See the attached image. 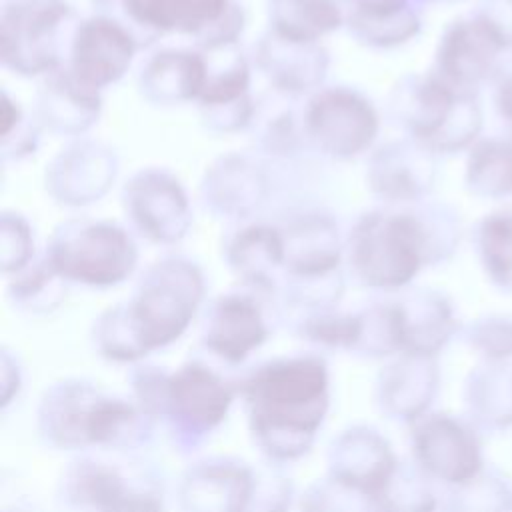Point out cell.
I'll list each match as a JSON object with an SVG mask.
<instances>
[{"instance_id": "1", "label": "cell", "mask_w": 512, "mask_h": 512, "mask_svg": "<svg viewBox=\"0 0 512 512\" xmlns=\"http://www.w3.org/2000/svg\"><path fill=\"white\" fill-rule=\"evenodd\" d=\"M250 430L276 460L306 454L328 410V370L320 358H282L260 366L240 386Z\"/></svg>"}, {"instance_id": "2", "label": "cell", "mask_w": 512, "mask_h": 512, "mask_svg": "<svg viewBox=\"0 0 512 512\" xmlns=\"http://www.w3.org/2000/svg\"><path fill=\"white\" fill-rule=\"evenodd\" d=\"M204 292L200 270L182 258L154 264L126 306L104 312L96 324L100 352L132 362L174 342L190 324Z\"/></svg>"}, {"instance_id": "3", "label": "cell", "mask_w": 512, "mask_h": 512, "mask_svg": "<svg viewBox=\"0 0 512 512\" xmlns=\"http://www.w3.org/2000/svg\"><path fill=\"white\" fill-rule=\"evenodd\" d=\"M432 224L412 212H372L350 232V268L370 288L406 286L430 260L446 254Z\"/></svg>"}, {"instance_id": "4", "label": "cell", "mask_w": 512, "mask_h": 512, "mask_svg": "<svg viewBox=\"0 0 512 512\" xmlns=\"http://www.w3.org/2000/svg\"><path fill=\"white\" fill-rule=\"evenodd\" d=\"M392 110L430 152H458L470 146L482 128L476 92L450 84L434 70L400 80Z\"/></svg>"}, {"instance_id": "5", "label": "cell", "mask_w": 512, "mask_h": 512, "mask_svg": "<svg viewBox=\"0 0 512 512\" xmlns=\"http://www.w3.org/2000/svg\"><path fill=\"white\" fill-rule=\"evenodd\" d=\"M512 50V0H478L446 24L434 54V72L464 90H478L502 70Z\"/></svg>"}, {"instance_id": "6", "label": "cell", "mask_w": 512, "mask_h": 512, "mask_svg": "<svg viewBox=\"0 0 512 512\" xmlns=\"http://www.w3.org/2000/svg\"><path fill=\"white\" fill-rule=\"evenodd\" d=\"M78 20L70 0H0L4 68L28 78L60 68Z\"/></svg>"}, {"instance_id": "7", "label": "cell", "mask_w": 512, "mask_h": 512, "mask_svg": "<svg viewBox=\"0 0 512 512\" xmlns=\"http://www.w3.org/2000/svg\"><path fill=\"white\" fill-rule=\"evenodd\" d=\"M138 418L128 402L104 398L78 382L54 386L40 406V430L60 448L128 444L140 428Z\"/></svg>"}, {"instance_id": "8", "label": "cell", "mask_w": 512, "mask_h": 512, "mask_svg": "<svg viewBox=\"0 0 512 512\" xmlns=\"http://www.w3.org/2000/svg\"><path fill=\"white\" fill-rule=\"evenodd\" d=\"M120 16L136 30L144 46L178 34L196 48L214 50L238 44L246 28V10L238 0H114Z\"/></svg>"}, {"instance_id": "9", "label": "cell", "mask_w": 512, "mask_h": 512, "mask_svg": "<svg viewBox=\"0 0 512 512\" xmlns=\"http://www.w3.org/2000/svg\"><path fill=\"white\" fill-rule=\"evenodd\" d=\"M46 258L62 278L114 286L132 274L138 252L132 238L114 224L68 222L54 232Z\"/></svg>"}, {"instance_id": "10", "label": "cell", "mask_w": 512, "mask_h": 512, "mask_svg": "<svg viewBox=\"0 0 512 512\" xmlns=\"http://www.w3.org/2000/svg\"><path fill=\"white\" fill-rule=\"evenodd\" d=\"M142 48L140 36L120 14L96 10L76 22L64 64L78 80L102 90L128 72Z\"/></svg>"}, {"instance_id": "11", "label": "cell", "mask_w": 512, "mask_h": 512, "mask_svg": "<svg viewBox=\"0 0 512 512\" xmlns=\"http://www.w3.org/2000/svg\"><path fill=\"white\" fill-rule=\"evenodd\" d=\"M304 130L322 152L346 158L372 144L378 134V114L358 90L330 86L308 100Z\"/></svg>"}, {"instance_id": "12", "label": "cell", "mask_w": 512, "mask_h": 512, "mask_svg": "<svg viewBox=\"0 0 512 512\" xmlns=\"http://www.w3.org/2000/svg\"><path fill=\"white\" fill-rule=\"evenodd\" d=\"M330 480L378 508H388L396 478V456L388 442L374 430L352 428L334 440L328 454Z\"/></svg>"}, {"instance_id": "13", "label": "cell", "mask_w": 512, "mask_h": 512, "mask_svg": "<svg viewBox=\"0 0 512 512\" xmlns=\"http://www.w3.org/2000/svg\"><path fill=\"white\" fill-rule=\"evenodd\" d=\"M232 396V388L218 374L190 362L166 378L162 416L170 418L180 440H194L224 420Z\"/></svg>"}, {"instance_id": "14", "label": "cell", "mask_w": 512, "mask_h": 512, "mask_svg": "<svg viewBox=\"0 0 512 512\" xmlns=\"http://www.w3.org/2000/svg\"><path fill=\"white\" fill-rule=\"evenodd\" d=\"M412 448L418 466L448 484L466 486L482 470L478 436L468 424L446 414L420 416L412 432Z\"/></svg>"}, {"instance_id": "15", "label": "cell", "mask_w": 512, "mask_h": 512, "mask_svg": "<svg viewBox=\"0 0 512 512\" xmlns=\"http://www.w3.org/2000/svg\"><path fill=\"white\" fill-rule=\"evenodd\" d=\"M204 54L208 78L198 98L202 120L218 132L242 130L254 116V102L248 92L250 64L238 44L204 50Z\"/></svg>"}, {"instance_id": "16", "label": "cell", "mask_w": 512, "mask_h": 512, "mask_svg": "<svg viewBox=\"0 0 512 512\" xmlns=\"http://www.w3.org/2000/svg\"><path fill=\"white\" fill-rule=\"evenodd\" d=\"M124 202L138 230L154 242H178L190 228L188 198L178 180L166 172L136 174L124 188Z\"/></svg>"}, {"instance_id": "17", "label": "cell", "mask_w": 512, "mask_h": 512, "mask_svg": "<svg viewBox=\"0 0 512 512\" xmlns=\"http://www.w3.org/2000/svg\"><path fill=\"white\" fill-rule=\"evenodd\" d=\"M254 62L272 88L300 96L324 82L330 54L320 40H298L266 28L254 44Z\"/></svg>"}, {"instance_id": "18", "label": "cell", "mask_w": 512, "mask_h": 512, "mask_svg": "<svg viewBox=\"0 0 512 512\" xmlns=\"http://www.w3.org/2000/svg\"><path fill=\"white\" fill-rule=\"evenodd\" d=\"M208 78L204 50L160 48L148 56L138 74L140 94L158 106L198 100Z\"/></svg>"}, {"instance_id": "19", "label": "cell", "mask_w": 512, "mask_h": 512, "mask_svg": "<svg viewBox=\"0 0 512 512\" xmlns=\"http://www.w3.org/2000/svg\"><path fill=\"white\" fill-rule=\"evenodd\" d=\"M342 4L346 32L366 48H398L422 30L420 0H342Z\"/></svg>"}, {"instance_id": "20", "label": "cell", "mask_w": 512, "mask_h": 512, "mask_svg": "<svg viewBox=\"0 0 512 512\" xmlns=\"http://www.w3.org/2000/svg\"><path fill=\"white\" fill-rule=\"evenodd\" d=\"M114 154L94 142L72 144L46 174L48 190L64 204H86L100 198L116 176Z\"/></svg>"}, {"instance_id": "21", "label": "cell", "mask_w": 512, "mask_h": 512, "mask_svg": "<svg viewBox=\"0 0 512 512\" xmlns=\"http://www.w3.org/2000/svg\"><path fill=\"white\" fill-rule=\"evenodd\" d=\"M426 146L416 142H394L380 148L370 164V188L388 200H416L434 182V164Z\"/></svg>"}, {"instance_id": "22", "label": "cell", "mask_w": 512, "mask_h": 512, "mask_svg": "<svg viewBox=\"0 0 512 512\" xmlns=\"http://www.w3.org/2000/svg\"><path fill=\"white\" fill-rule=\"evenodd\" d=\"M102 108L100 90L78 80L66 64L48 72L38 90V116L58 134H80L90 128Z\"/></svg>"}, {"instance_id": "23", "label": "cell", "mask_w": 512, "mask_h": 512, "mask_svg": "<svg viewBox=\"0 0 512 512\" xmlns=\"http://www.w3.org/2000/svg\"><path fill=\"white\" fill-rule=\"evenodd\" d=\"M268 336L258 304L244 294H226L216 300L204 344L228 362H242Z\"/></svg>"}, {"instance_id": "24", "label": "cell", "mask_w": 512, "mask_h": 512, "mask_svg": "<svg viewBox=\"0 0 512 512\" xmlns=\"http://www.w3.org/2000/svg\"><path fill=\"white\" fill-rule=\"evenodd\" d=\"M436 384L438 370L434 356L404 352L380 378V404L390 416L416 422L434 398Z\"/></svg>"}, {"instance_id": "25", "label": "cell", "mask_w": 512, "mask_h": 512, "mask_svg": "<svg viewBox=\"0 0 512 512\" xmlns=\"http://www.w3.org/2000/svg\"><path fill=\"white\" fill-rule=\"evenodd\" d=\"M400 312L402 352L436 356L458 324L448 300L432 290H416L396 304Z\"/></svg>"}, {"instance_id": "26", "label": "cell", "mask_w": 512, "mask_h": 512, "mask_svg": "<svg viewBox=\"0 0 512 512\" xmlns=\"http://www.w3.org/2000/svg\"><path fill=\"white\" fill-rule=\"evenodd\" d=\"M284 266L292 276L326 274L340 262L338 230L320 214L304 216L282 232Z\"/></svg>"}, {"instance_id": "27", "label": "cell", "mask_w": 512, "mask_h": 512, "mask_svg": "<svg viewBox=\"0 0 512 512\" xmlns=\"http://www.w3.org/2000/svg\"><path fill=\"white\" fill-rule=\"evenodd\" d=\"M204 200L232 216H244L260 204L266 192L264 174L240 156H224L208 170L202 184Z\"/></svg>"}, {"instance_id": "28", "label": "cell", "mask_w": 512, "mask_h": 512, "mask_svg": "<svg viewBox=\"0 0 512 512\" xmlns=\"http://www.w3.org/2000/svg\"><path fill=\"white\" fill-rule=\"evenodd\" d=\"M254 492L250 472L238 464H198L182 486V500L190 508L244 510Z\"/></svg>"}, {"instance_id": "29", "label": "cell", "mask_w": 512, "mask_h": 512, "mask_svg": "<svg viewBox=\"0 0 512 512\" xmlns=\"http://www.w3.org/2000/svg\"><path fill=\"white\" fill-rule=\"evenodd\" d=\"M268 28L298 40H320L344 28L342 0H266Z\"/></svg>"}, {"instance_id": "30", "label": "cell", "mask_w": 512, "mask_h": 512, "mask_svg": "<svg viewBox=\"0 0 512 512\" xmlns=\"http://www.w3.org/2000/svg\"><path fill=\"white\" fill-rule=\"evenodd\" d=\"M68 494L72 500L106 510H156L154 496L138 494L126 486V480L102 464L82 462L68 476Z\"/></svg>"}, {"instance_id": "31", "label": "cell", "mask_w": 512, "mask_h": 512, "mask_svg": "<svg viewBox=\"0 0 512 512\" xmlns=\"http://www.w3.org/2000/svg\"><path fill=\"white\" fill-rule=\"evenodd\" d=\"M228 262L244 282L270 288L276 268L284 264L282 232L266 224L244 228L228 246Z\"/></svg>"}, {"instance_id": "32", "label": "cell", "mask_w": 512, "mask_h": 512, "mask_svg": "<svg viewBox=\"0 0 512 512\" xmlns=\"http://www.w3.org/2000/svg\"><path fill=\"white\" fill-rule=\"evenodd\" d=\"M468 404L486 426L512 424V368L490 360L470 376Z\"/></svg>"}, {"instance_id": "33", "label": "cell", "mask_w": 512, "mask_h": 512, "mask_svg": "<svg viewBox=\"0 0 512 512\" xmlns=\"http://www.w3.org/2000/svg\"><path fill=\"white\" fill-rule=\"evenodd\" d=\"M468 188L484 198L512 194V140H484L472 146L466 166Z\"/></svg>"}, {"instance_id": "34", "label": "cell", "mask_w": 512, "mask_h": 512, "mask_svg": "<svg viewBox=\"0 0 512 512\" xmlns=\"http://www.w3.org/2000/svg\"><path fill=\"white\" fill-rule=\"evenodd\" d=\"M478 250L490 280L512 290V214L496 212L482 220L478 228Z\"/></svg>"}, {"instance_id": "35", "label": "cell", "mask_w": 512, "mask_h": 512, "mask_svg": "<svg viewBox=\"0 0 512 512\" xmlns=\"http://www.w3.org/2000/svg\"><path fill=\"white\" fill-rule=\"evenodd\" d=\"M362 332V316L360 314H318L304 322L302 334L308 340L354 350Z\"/></svg>"}, {"instance_id": "36", "label": "cell", "mask_w": 512, "mask_h": 512, "mask_svg": "<svg viewBox=\"0 0 512 512\" xmlns=\"http://www.w3.org/2000/svg\"><path fill=\"white\" fill-rule=\"evenodd\" d=\"M32 234L28 224L10 212L2 214V270L20 272L32 256Z\"/></svg>"}, {"instance_id": "37", "label": "cell", "mask_w": 512, "mask_h": 512, "mask_svg": "<svg viewBox=\"0 0 512 512\" xmlns=\"http://www.w3.org/2000/svg\"><path fill=\"white\" fill-rule=\"evenodd\" d=\"M472 346L488 360L504 362L512 356V322L506 318H486L470 330Z\"/></svg>"}, {"instance_id": "38", "label": "cell", "mask_w": 512, "mask_h": 512, "mask_svg": "<svg viewBox=\"0 0 512 512\" xmlns=\"http://www.w3.org/2000/svg\"><path fill=\"white\" fill-rule=\"evenodd\" d=\"M498 86H496V108L500 116L510 124L512 128V72H502L496 76Z\"/></svg>"}, {"instance_id": "39", "label": "cell", "mask_w": 512, "mask_h": 512, "mask_svg": "<svg viewBox=\"0 0 512 512\" xmlns=\"http://www.w3.org/2000/svg\"><path fill=\"white\" fill-rule=\"evenodd\" d=\"M22 122V112L16 102L8 96V92H2V138H8L12 130H16Z\"/></svg>"}, {"instance_id": "40", "label": "cell", "mask_w": 512, "mask_h": 512, "mask_svg": "<svg viewBox=\"0 0 512 512\" xmlns=\"http://www.w3.org/2000/svg\"><path fill=\"white\" fill-rule=\"evenodd\" d=\"M88 2H92L96 10H108V6L114 4V0H88Z\"/></svg>"}, {"instance_id": "41", "label": "cell", "mask_w": 512, "mask_h": 512, "mask_svg": "<svg viewBox=\"0 0 512 512\" xmlns=\"http://www.w3.org/2000/svg\"><path fill=\"white\" fill-rule=\"evenodd\" d=\"M420 2L426 6V4H460L466 0H420Z\"/></svg>"}]
</instances>
